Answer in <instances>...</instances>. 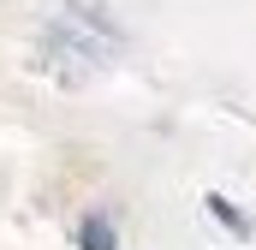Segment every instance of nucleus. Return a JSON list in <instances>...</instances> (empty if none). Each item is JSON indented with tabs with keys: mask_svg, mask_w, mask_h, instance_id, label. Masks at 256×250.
I'll list each match as a JSON object with an SVG mask.
<instances>
[{
	"mask_svg": "<svg viewBox=\"0 0 256 250\" xmlns=\"http://www.w3.org/2000/svg\"><path fill=\"white\" fill-rule=\"evenodd\" d=\"M78 244H84V250H120V238H114L108 214H90V220L78 226Z\"/></svg>",
	"mask_w": 256,
	"mask_h": 250,
	"instance_id": "f257e3e1",
	"label": "nucleus"
}]
</instances>
